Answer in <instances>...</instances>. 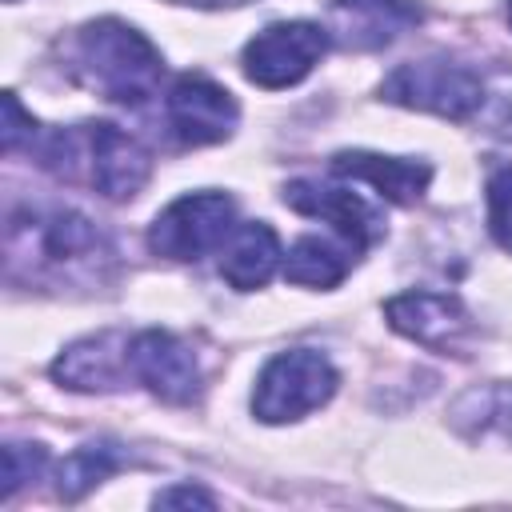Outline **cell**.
Segmentation results:
<instances>
[{
	"label": "cell",
	"instance_id": "5b68a950",
	"mask_svg": "<svg viewBox=\"0 0 512 512\" xmlns=\"http://www.w3.org/2000/svg\"><path fill=\"white\" fill-rule=\"evenodd\" d=\"M236 228V204L224 192H188L172 200L148 228V248L168 260H200Z\"/></svg>",
	"mask_w": 512,
	"mask_h": 512
},
{
	"label": "cell",
	"instance_id": "ac0fdd59",
	"mask_svg": "<svg viewBox=\"0 0 512 512\" xmlns=\"http://www.w3.org/2000/svg\"><path fill=\"white\" fill-rule=\"evenodd\" d=\"M48 464V452L44 444H4V484H0V496L12 500L28 480H36Z\"/></svg>",
	"mask_w": 512,
	"mask_h": 512
},
{
	"label": "cell",
	"instance_id": "8fae6325",
	"mask_svg": "<svg viewBox=\"0 0 512 512\" xmlns=\"http://www.w3.org/2000/svg\"><path fill=\"white\" fill-rule=\"evenodd\" d=\"M84 136H88V176L104 196L128 200L148 184L152 160L128 132H120L108 120H96L88 124Z\"/></svg>",
	"mask_w": 512,
	"mask_h": 512
},
{
	"label": "cell",
	"instance_id": "7a4b0ae2",
	"mask_svg": "<svg viewBox=\"0 0 512 512\" xmlns=\"http://www.w3.org/2000/svg\"><path fill=\"white\" fill-rule=\"evenodd\" d=\"M108 256L104 236L96 232V224L80 212H28V216H12L8 224V260L28 264L36 272H56V276H72L80 268H96V260Z\"/></svg>",
	"mask_w": 512,
	"mask_h": 512
},
{
	"label": "cell",
	"instance_id": "ffe728a7",
	"mask_svg": "<svg viewBox=\"0 0 512 512\" xmlns=\"http://www.w3.org/2000/svg\"><path fill=\"white\" fill-rule=\"evenodd\" d=\"M36 136V120L20 108V100H16V92H4V128H0V144H4V152H16L24 140H32Z\"/></svg>",
	"mask_w": 512,
	"mask_h": 512
},
{
	"label": "cell",
	"instance_id": "9a60e30c",
	"mask_svg": "<svg viewBox=\"0 0 512 512\" xmlns=\"http://www.w3.org/2000/svg\"><path fill=\"white\" fill-rule=\"evenodd\" d=\"M276 264H280V240L264 220H248V224L232 228V236L220 252V276L236 292L264 288L272 280Z\"/></svg>",
	"mask_w": 512,
	"mask_h": 512
},
{
	"label": "cell",
	"instance_id": "e0dca14e",
	"mask_svg": "<svg viewBox=\"0 0 512 512\" xmlns=\"http://www.w3.org/2000/svg\"><path fill=\"white\" fill-rule=\"evenodd\" d=\"M124 464L120 456V444L112 440H92V444H80L56 472V492L64 500H80L84 492H92L100 480H108L116 468Z\"/></svg>",
	"mask_w": 512,
	"mask_h": 512
},
{
	"label": "cell",
	"instance_id": "52a82bcc",
	"mask_svg": "<svg viewBox=\"0 0 512 512\" xmlns=\"http://www.w3.org/2000/svg\"><path fill=\"white\" fill-rule=\"evenodd\" d=\"M128 368L152 396L168 404H192L200 392V364L192 348L164 328H144L128 340Z\"/></svg>",
	"mask_w": 512,
	"mask_h": 512
},
{
	"label": "cell",
	"instance_id": "30bf717a",
	"mask_svg": "<svg viewBox=\"0 0 512 512\" xmlns=\"http://www.w3.org/2000/svg\"><path fill=\"white\" fill-rule=\"evenodd\" d=\"M284 204L296 208V212H304V216L328 220L352 248H368V244H376V240L384 236L380 212H376L364 196H356V192H348V188L312 184V180H292V184L284 188Z\"/></svg>",
	"mask_w": 512,
	"mask_h": 512
},
{
	"label": "cell",
	"instance_id": "3957f363",
	"mask_svg": "<svg viewBox=\"0 0 512 512\" xmlns=\"http://www.w3.org/2000/svg\"><path fill=\"white\" fill-rule=\"evenodd\" d=\"M340 376L328 356L312 348H288L264 364L252 392V412L264 424H288L332 400Z\"/></svg>",
	"mask_w": 512,
	"mask_h": 512
},
{
	"label": "cell",
	"instance_id": "d6986e66",
	"mask_svg": "<svg viewBox=\"0 0 512 512\" xmlns=\"http://www.w3.org/2000/svg\"><path fill=\"white\" fill-rule=\"evenodd\" d=\"M488 228L504 252H512V164L488 176Z\"/></svg>",
	"mask_w": 512,
	"mask_h": 512
},
{
	"label": "cell",
	"instance_id": "4fadbf2b",
	"mask_svg": "<svg viewBox=\"0 0 512 512\" xmlns=\"http://www.w3.org/2000/svg\"><path fill=\"white\" fill-rule=\"evenodd\" d=\"M124 372H132L128 368V340H120L116 332L76 340L52 364V376L72 392H112V388H120Z\"/></svg>",
	"mask_w": 512,
	"mask_h": 512
},
{
	"label": "cell",
	"instance_id": "7402d4cb",
	"mask_svg": "<svg viewBox=\"0 0 512 512\" xmlns=\"http://www.w3.org/2000/svg\"><path fill=\"white\" fill-rule=\"evenodd\" d=\"M172 4H192V8H240L248 0H172Z\"/></svg>",
	"mask_w": 512,
	"mask_h": 512
},
{
	"label": "cell",
	"instance_id": "5bb4252c",
	"mask_svg": "<svg viewBox=\"0 0 512 512\" xmlns=\"http://www.w3.org/2000/svg\"><path fill=\"white\" fill-rule=\"evenodd\" d=\"M332 172L372 184L392 204H416L424 196L428 180H432V168L424 160L380 156V152H336L332 156Z\"/></svg>",
	"mask_w": 512,
	"mask_h": 512
},
{
	"label": "cell",
	"instance_id": "603a6c76",
	"mask_svg": "<svg viewBox=\"0 0 512 512\" xmlns=\"http://www.w3.org/2000/svg\"><path fill=\"white\" fill-rule=\"evenodd\" d=\"M508 24H512V0H508Z\"/></svg>",
	"mask_w": 512,
	"mask_h": 512
},
{
	"label": "cell",
	"instance_id": "8992f818",
	"mask_svg": "<svg viewBox=\"0 0 512 512\" xmlns=\"http://www.w3.org/2000/svg\"><path fill=\"white\" fill-rule=\"evenodd\" d=\"M328 52V28L312 20H280L244 44V76L260 88L300 84Z\"/></svg>",
	"mask_w": 512,
	"mask_h": 512
},
{
	"label": "cell",
	"instance_id": "9c48e42d",
	"mask_svg": "<svg viewBox=\"0 0 512 512\" xmlns=\"http://www.w3.org/2000/svg\"><path fill=\"white\" fill-rule=\"evenodd\" d=\"M164 108H168V124L180 136V144H192V148L228 140L240 120L232 92L208 76H180Z\"/></svg>",
	"mask_w": 512,
	"mask_h": 512
},
{
	"label": "cell",
	"instance_id": "ba28073f",
	"mask_svg": "<svg viewBox=\"0 0 512 512\" xmlns=\"http://www.w3.org/2000/svg\"><path fill=\"white\" fill-rule=\"evenodd\" d=\"M384 316L400 336L432 352H460L472 336L468 308L452 292H400L384 304Z\"/></svg>",
	"mask_w": 512,
	"mask_h": 512
},
{
	"label": "cell",
	"instance_id": "277c9868",
	"mask_svg": "<svg viewBox=\"0 0 512 512\" xmlns=\"http://www.w3.org/2000/svg\"><path fill=\"white\" fill-rule=\"evenodd\" d=\"M380 92L392 104L420 108L444 120H468L484 104V80L468 64L448 56H424V60L400 64Z\"/></svg>",
	"mask_w": 512,
	"mask_h": 512
},
{
	"label": "cell",
	"instance_id": "44dd1931",
	"mask_svg": "<svg viewBox=\"0 0 512 512\" xmlns=\"http://www.w3.org/2000/svg\"><path fill=\"white\" fill-rule=\"evenodd\" d=\"M152 504L156 508H216V496L204 492V488H196V484H176V488L156 492Z\"/></svg>",
	"mask_w": 512,
	"mask_h": 512
},
{
	"label": "cell",
	"instance_id": "6da1fadb",
	"mask_svg": "<svg viewBox=\"0 0 512 512\" xmlns=\"http://www.w3.org/2000/svg\"><path fill=\"white\" fill-rule=\"evenodd\" d=\"M76 68L100 96L116 104H144L160 84L164 60L144 32L104 16L76 32Z\"/></svg>",
	"mask_w": 512,
	"mask_h": 512
},
{
	"label": "cell",
	"instance_id": "7c38bea8",
	"mask_svg": "<svg viewBox=\"0 0 512 512\" xmlns=\"http://www.w3.org/2000/svg\"><path fill=\"white\" fill-rule=\"evenodd\" d=\"M420 24L416 0H332V28L344 48L376 52Z\"/></svg>",
	"mask_w": 512,
	"mask_h": 512
},
{
	"label": "cell",
	"instance_id": "2e32d148",
	"mask_svg": "<svg viewBox=\"0 0 512 512\" xmlns=\"http://www.w3.org/2000/svg\"><path fill=\"white\" fill-rule=\"evenodd\" d=\"M352 248H340L332 240H320V236H304L288 248V260H284V276L292 284H308V288H336L348 268H352Z\"/></svg>",
	"mask_w": 512,
	"mask_h": 512
}]
</instances>
